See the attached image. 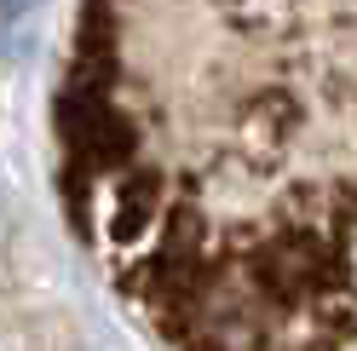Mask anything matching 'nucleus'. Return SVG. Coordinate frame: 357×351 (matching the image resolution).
<instances>
[{"label": "nucleus", "mask_w": 357, "mask_h": 351, "mask_svg": "<svg viewBox=\"0 0 357 351\" xmlns=\"http://www.w3.org/2000/svg\"><path fill=\"white\" fill-rule=\"evenodd\" d=\"M52 139L173 351H357V0H81Z\"/></svg>", "instance_id": "f257e3e1"}, {"label": "nucleus", "mask_w": 357, "mask_h": 351, "mask_svg": "<svg viewBox=\"0 0 357 351\" xmlns=\"http://www.w3.org/2000/svg\"><path fill=\"white\" fill-rule=\"evenodd\" d=\"M24 6H29V0H0V12H6V17H12V12H24Z\"/></svg>", "instance_id": "f03ea898"}]
</instances>
